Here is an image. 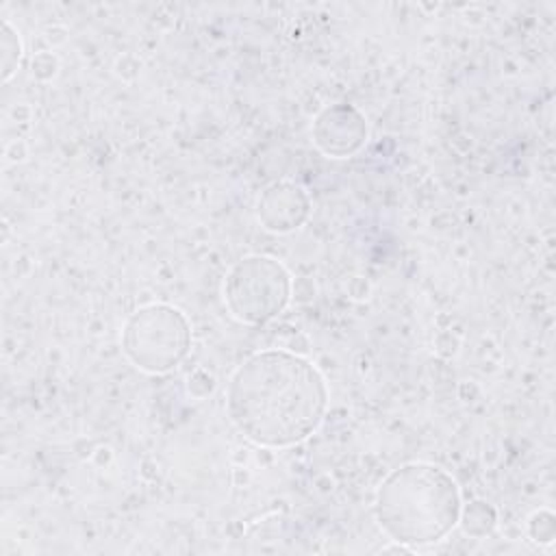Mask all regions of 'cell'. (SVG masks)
Listing matches in <instances>:
<instances>
[{"label":"cell","mask_w":556,"mask_h":556,"mask_svg":"<svg viewBox=\"0 0 556 556\" xmlns=\"http://www.w3.org/2000/svg\"><path fill=\"white\" fill-rule=\"evenodd\" d=\"M213 389H215V378L206 369H195V371L189 374V378H187V393L191 397L202 400V397L211 395Z\"/></svg>","instance_id":"obj_11"},{"label":"cell","mask_w":556,"mask_h":556,"mask_svg":"<svg viewBox=\"0 0 556 556\" xmlns=\"http://www.w3.org/2000/svg\"><path fill=\"white\" fill-rule=\"evenodd\" d=\"M369 137L365 113L350 102L326 104L311 124L315 148L330 159H348L361 152Z\"/></svg>","instance_id":"obj_5"},{"label":"cell","mask_w":556,"mask_h":556,"mask_svg":"<svg viewBox=\"0 0 556 556\" xmlns=\"http://www.w3.org/2000/svg\"><path fill=\"white\" fill-rule=\"evenodd\" d=\"M458 526L467 536L484 539L497 528V510L486 500H471L463 504Z\"/></svg>","instance_id":"obj_7"},{"label":"cell","mask_w":556,"mask_h":556,"mask_svg":"<svg viewBox=\"0 0 556 556\" xmlns=\"http://www.w3.org/2000/svg\"><path fill=\"white\" fill-rule=\"evenodd\" d=\"M126 361L150 376L169 374L189 354L193 330L189 317L174 304L152 302L132 311L122 326Z\"/></svg>","instance_id":"obj_3"},{"label":"cell","mask_w":556,"mask_h":556,"mask_svg":"<svg viewBox=\"0 0 556 556\" xmlns=\"http://www.w3.org/2000/svg\"><path fill=\"white\" fill-rule=\"evenodd\" d=\"M463 493L443 467L410 460L384 476L374 495V517L393 543L419 549L441 543L458 528Z\"/></svg>","instance_id":"obj_2"},{"label":"cell","mask_w":556,"mask_h":556,"mask_svg":"<svg viewBox=\"0 0 556 556\" xmlns=\"http://www.w3.org/2000/svg\"><path fill=\"white\" fill-rule=\"evenodd\" d=\"M330 389L319 367L282 348L250 354L226 387V415L254 445L287 450L319 430Z\"/></svg>","instance_id":"obj_1"},{"label":"cell","mask_w":556,"mask_h":556,"mask_svg":"<svg viewBox=\"0 0 556 556\" xmlns=\"http://www.w3.org/2000/svg\"><path fill=\"white\" fill-rule=\"evenodd\" d=\"M526 534L534 545H552L556 539V515L549 508H539L528 517Z\"/></svg>","instance_id":"obj_9"},{"label":"cell","mask_w":556,"mask_h":556,"mask_svg":"<svg viewBox=\"0 0 556 556\" xmlns=\"http://www.w3.org/2000/svg\"><path fill=\"white\" fill-rule=\"evenodd\" d=\"M0 50H2V80L9 83L17 72L24 54L20 30L9 20H2L0 24Z\"/></svg>","instance_id":"obj_8"},{"label":"cell","mask_w":556,"mask_h":556,"mask_svg":"<svg viewBox=\"0 0 556 556\" xmlns=\"http://www.w3.org/2000/svg\"><path fill=\"white\" fill-rule=\"evenodd\" d=\"M30 70L37 80H52L59 72V59L54 52L39 50L30 61Z\"/></svg>","instance_id":"obj_10"},{"label":"cell","mask_w":556,"mask_h":556,"mask_svg":"<svg viewBox=\"0 0 556 556\" xmlns=\"http://www.w3.org/2000/svg\"><path fill=\"white\" fill-rule=\"evenodd\" d=\"M222 295L228 313L248 326H263L287 311L293 300V276L267 254L239 258L226 274Z\"/></svg>","instance_id":"obj_4"},{"label":"cell","mask_w":556,"mask_h":556,"mask_svg":"<svg viewBox=\"0 0 556 556\" xmlns=\"http://www.w3.org/2000/svg\"><path fill=\"white\" fill-rule=\"evenodd\" d=\"M26 154H28V148H26L24 141H11V143H7V148H4V156H7L9 163L24 161Z\"/></svg>","instance_id":"obj_12"},{"label":"cell","mask_w":556,"mask_h":556,"mask_svg":"<svg viewBox=\"0 0 556 556\" xmlns=\"http://www.w3.org/2000/svg\"><path fill=\"white\" fill-rule=\"evenodd\" d=\"M313 211L308 191L293 180H276L263 189L256 200V219L261 228L274 235H289L302 228Z\"/></svg>","instance_id":"obj_6"}]
</instances>
